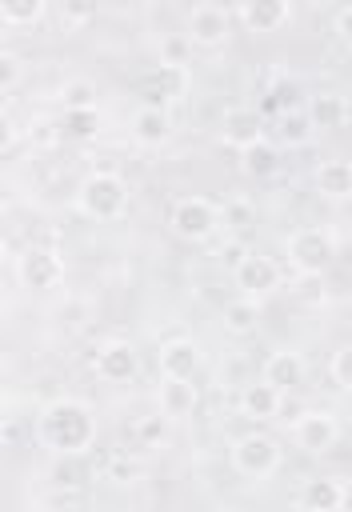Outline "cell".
Returning a JSON list of instances; mask_svg holds the SVG:
<instances>
[{
  "instance_id": "obj_18",
  "label": "cell",
  "mask_w": 352,
  "mask_h": 512,
  "mask_svg": "<svg viewBox=\"0 0 352 512\" xmlns=\"http://www.w3.org/2000/svg\"><path fill=\"white\" fill-rule=\"evenodd\" d=\"M316 192L324 200H348L352 196V164L348 160H324L316 168Z\"/></svg>"
},
{
  "instance_id": "obj_33",
  "label": "cell",
  "mask_w": 352,
  "mask_h": 512,
  "mask_svg": "<svg viewBox=\"0 0 352 512\" xmlns=\"http://www.w3.org/2000/svg\"><path fill=\"white\" fill-rule=\"evenodd\" d=\"M224 216H228V224L244 228V224H252V204L248 200H228L224 204Z\"/></svg>"
},
{
  "instance_id": "obj_38",
  "label": "cell",
  "mask_w": 352,
  "mask_h": 512,
  "mask_svg": "<svg viewBox=\"0 0 352 512\" xmlns=\"http://www.w3.org/2000/svg\"><path fill=\"white\" fill-rule=\"evenodd\" d=\"M344 508H352V492H344Z\"/></svg>"
},
{
  "instance_id": "obj_8",
  "label": "cell",
  "mask_w": 352,
  "mask_h": 512,
  "mask_svg": "<svg viewBox=\"0 0 352 512\" xmlns=\"http://www.w3.org/2000/svg\"><path fill=\"white\" fill-rule=\"evenodd\" d=\"M336 436H340V428H336V420H332V412H304V416H296L292 420V440H296V448H304V452H328L332 444H336Z\"/></svg>"
},
{
  "instance_id": "obj_11",
  "label": "cell",
  "mask_w": 352,
  "mask_h": 512,
  "mask_svg": "<svg viewBox=\"0 0 352 512\" xmlns=\"http://www.w3.org/2000/svg\"><path fill=\"white\" fill-rule=\"evenodd\" d=\"M220 136L232 148H248L256 140H264V116L256 108H228L224 124H220Z\"/></svg>"
},
{
  "instance_id": "obj_29",
  "label": "cell",
  "mask_w": 352,
  "mask_h": 512,
  "mask_svg": "<svg viewBox=\"0 0 352 512\" xmlns=\"http://www.w3.org/2000/svg\"><path fill=\"white\" fill-rule=\"evenodd\" d=\"M188 52H192V36H164L160 64H188Z\"/></svg>"
},
{
  "instance_id": "obj_37",
  "label": "cell",
  "mask_w": 352,
  "mask_h": 512,
  "mask_svg": "<svg viewBox=\"0 0 352 512\" xmlns=\"http://www.w3.org/2000/svg\"><path fill=\"white\" fill-rule=\"evenodd\" d=\"M220 256H224V264H232V268H236V264L248 256V248H244V244H224V248H220Z\"/></svg>"
},
{
  "instance_id": "obj_1",
  "label": "cell",
  "mask_w": 352,
  "mask_h": 512,
  "mask_svg": "<svg viewBox=\"0 0 352 512\" xmlns=\"http://www.w3.org/2000/svg\"><path fill=\"white\" fill-rule=\"evenodd\" d=\"M40 436L60 456H84L92 448V440H96V420H92L88 404L64 396V400H52L40 412Z\"/></svg>"
},
{
  "instance_id": "obj_6",
  "label": "cell",
  "mask_w": 352,
  "mask_h": 512,
  "mask_svg": "<svg viewBox=\"0 0 352 512\" xmlns=\"http://www.w3.org/2000/svg\"><path fill=\"white\" fill-rule=\"evenodd\" d=\"M236 288L244 292V296H268L272 288H280V264L272 260V256H264V252H248L236 268Z\"/></svg>"
},
{
  "instance_id": "obj_36",
  "label": "cell",
  "mask_w": 352,
  "mask_h": 512,
  "mask_svg": "<svg viewBox=\"0 0 352 512\" xmlns=\"http://www.w3.org/2000/svg\"><path fill=\"white\" fill-rule=\"evenodd\" d=\"M336 32H340V40H348V44H352V4L336 12Z\"/></svg>"
},
{
  "instance_id": "obj_25",
  "label": "cell",
  "mask_w": 352,
  "mask_h": 512,
  "mask_svg": "<svg viewBox=\"0 0 352 512\" xmlns=\"http://www.w3.org/2000/svg\"><path fill=\"white\" fill-rule=\"evenodd\" d=\"M152 88H156L164 100L180 96V92H184V64H160V68L152 72Z\"/></svg>"
},
{
  "instance_id": "obj_15",
  "label": "cell",
  "mask_w": 352,
  "mask_h": 512,
  "mask_svg": "<svg viewBox=\"0 0 352 512\" xmlns=\"http://www.w3.org/2000/svg\"><path fill=\"white\" fill-rule=\"evenodd\" d=\"M280 388L276 384H268V380H256V384H248L244 392H240V412L248 416V420H272L276 412H280Z\"/></svg>"
},
{
  "instance_id": "obj_30",
  "label": "cell",
  "mask_w": 352,
  "mask_h": 512,
  "mask_svg": "<svg viewBox=\"0 0 352 512\" xmlns=\"http://www.w3.org/2000/svg\"><path fill=\"white\" fill-rule=\"evenodd\" d=\"M52 480H56L60 488H76V484H84V468H80V456H60V464L52 468Z\"/></svg>"
},
{
  "instance_id": "obj_27",
  "label": "cell",
  "mask_w": 352,
  "mask_h": 512,
  "mask_svg": "<svg viewBox=\"0 0 352 512\" xmlns=\"http://www.w3.org/2000/svg\"><path fill=\"white\" fill-rule=\"evenodd\" d=\"M60 100H64V108H96V88H92V80H68Z\"/></svg>"
},
{
  "instance_id": "obj_21",
  "label": "cell",
  "mask_w": 352,
  "mask_h": 512,
  "mask_svg": "<svg viewBox=\"0 0 352 512\" xmlns=\"http://www.w3.org/2000/svg\"><path fill=\"white\" fill-rule=\"evenodd\" d=\"M276 164H280V156H276V148H272L268 140H256V144L240 148V168H244L252 180L272 176V172H276Z\"/></svg>"
},
{
  "instance_id": "obj_4",
  "label": "cell",
  "mask_w": 352,
  "mask_h": 512,
  "mask_svg": "<svg viewBox=\"0 0 352 512\" xmlns=\"http://www.w3.org/2000/svg\"><path fill=\"white\" fill-rule=\"evenodd\" d=\"M232 468L248 480H268L280 468V444L264 432H248L232 444Z\"/></svg>"
},
{
  "instance_id": "obj_26",
  "label": "cell",
  "mask_w": 352,
  "mask_h": 512,
  "mask_svg": "<svg viewBox=\"0 0 352 512\" xmlns=\"http://www.w3.org/2000/svg\"><path fill=\"white\" fill-rule=\"evenodd\" d=\"M60 8H64V24L80 28V24H88V20H96V16H100L104 0H60Z\"/></svg>"
},
{
  "instance_id": "obj_3",
  "label": "cell",
  "mask_w": 352,
  "mask_h": 512,
  "mask_svg": "<svg viewBox=\"0 0 352 512\" xmlns=\"http://www.w3.org/2000/svg\"><path fill=\"white\" fill-rule=\"evenodd\" d=\"M332 256H336V240H332L328 228L308 224V228H296V232L288 236V264H292L300 276H320V272L332 264Z\"/></svg>"
},
{
  "instance_id": "obj_14",
  "label": "cell",
  "mask_w": 352,
  "mask_h": 512,
  "mask_svg": "<svg viewBox=\"0 0 352 512\" xmlns=\"http://www.w3.org/2000/svg\"><path fill=\"white\" fill-rule=\"evenodd\" d=\"M264 380H268V384H276L280 392L296 388V384L304 380V356H300V352H292V348L272 352V356L264 360Z\"/></svg>"
},
{
  "instance_id": "obj_17",
  "label": "cell",
  "mask_w": 352,
  "mask_h": 512,
  "mask_svg": "<svg viewBox=\"0 0 352 512\" xmlns=\"http://www.w3.org/2000/svg\"><path fill=\"white\" fill-rule=\"evenodd\" d=\"M196 384L192 380H180V376H164V384H160V412L168 416V420H180V416H188L192 408H196Z\"/></svg>"
},
{
  "instance_id": "obj_23",
  "label": "cell",
  "mask_w": 352,
  "mask_h": 512,
  "mask_svg": "<svg viewBox=\"0 0 352 512\" xmlns=\"http://www.w3.org/2000/svg\"><path fill=\"white\" fill-rule=\"evenodd\" d=\"M256 320H260V308H256L252 296L232 300V304L224 308V332H232V336H248V332L256 328Z\"/></svg>"
},
{
  "instance_id": "obj_28",
  "label": "cell",
  "mask_w": 352,
  "mask_h": 512,
  "mask_svg": "<svg viewBox=\"0 0 352 512\" xmlns=\"http://www.w3.org/2000/svg\"><path fill=\"white\" fill-rule=\"evenodd\" d=\"M328 376H332L340 388L352 392V344H344V348L332 352V360H328Z\"/></svg>"
},
{
  "instance_id": "obj_16",
  "label": "cell",
  "mask_w": 352,
  "mask_h": 512,
  "mask_svg": "<svg viewBox=\"0 0 352 512\" xmlns=\"http://www.w3.org/2000/svg\"><path fill=\"white\" fill-rule=\"evenodd\" d=\"M168 132H172V120H168V112L156 108V104H144V108L132 116V136H136L144 148H160V144L168 140Z\"/></svg>"
},
{
  "instance_id": "obj_7",
  "label": "cell",
  "mask_w": 352,
  "mask_h": 512,
  "mask_svg": "<svg viewBox=\"0 0 352 512\" xmlns=\"http://www.w3.org/2000/svg\"><path fill=\"white\" fill-rule=\"evenodd\" d=\"M16 272H20V284L24 288L44 292V288H56L64 280V260L56 252H48V248H28L20 256V264H16Z\"/></svg>"
},
{
  "instance_id": "obj_19",
  "label": "cell",
  "mask_w": 352,
  "mask_h": 512,
  "mask_svg": "<svg viewBox=\"0 0 352 512\" xmlns=\"http://www.w3.org/2000/svg\"><path fill=\"white\" fill-rule=\"evenodd\" d=\"M300 500H304V508H312V512H340V508H344V484L332 480V476L308 480Z\"/></svg>"
},
{
  "instance_id": "obj_31",
  "label": "cell",
  "mask_w": 352,
  "mask_h": 512,
  "mask_svg": "<svg viewBox=\"0 0 352 512\" xmlns=\"http://www.w3.org/2000/svg\"><path fill=\"white\" fill-rule=\"evenodd\" d=\"M308 136H312L308 112H288V116H284V140H288V144H304Z\"/></svg>"
},
{
  "instance_id": "obj_12",
  "label": "cell",
  "mask_w": 352,
  "mask_h": 512,
  "mask_svg": "<svg viewBox=\"0 0 352 512\" xmlns=\"http://www.w3.org/2000/svg\"><path fill=\"white\" fill-rule=\"evenodd\" d=\"M240 20L248 32H276L292 20V0H244Z\"/></svg>"
},
{
  "instance_id": "obj_24",
  "label": "cell",
  "mask_w": 352,
  "mask_h": 512,
  "mask_svg": "<svg viewBox=\"0 0 352 512\" xmlns=\"http://www.w3.org/2000/svg\"><path fill=\"white\" fill-rule=\"evenodd\" d=\"M0 16H4V24H12V28L36 24V20L44 16V0H0Z\"/></svg>"
},
{
  "instance_id": "obj_5",
  "label": "cell",
  "mask_w": 352,
  "mask_h": 512,
  "mask_svg": "<svg viewBox=\"0 0 352 512\" xmlns=\"http://www.w3.org/2000/svg\"><path fill=\"white\" fill-rule=\"evenodd\" d=\"M168 224L180 240H208L212 228H216V204L204 200V196H184V200L172 204Z\"/></svg>"
},
{
  "instance_id": "obj_34",
  "label": "cell",
  "mask_w": 352,
  "mask_h": 512,
  "mask_svg": "<svg viewBox=\"0 0 352 512\" xmlns=\"http://www.w3.org/2000/svg\"><path fill=\"white\" fill-rule=\"evenodd\" d=\"M164 420H168L164 412H160V416H148V420H140V424H136V432H140L148 444H156V440L164 436Z\"/></svg>"
},
{
  "instance_id": "obj_13",
  "label": "cell",
  "mask_w": 352,
  "mask_h": 512,
  "mask_svg": "<svg viewBox=\"0 0 352 512\" xmlns=\"http://www.w3.org/2000/svg\"><path fill=\"white\" fill-rule=\"evenodd\" d=\"M196 368H200V352H196V344H192V340L176 336V340H168V344L160 348V372H164V376L192 380V376H196Z\"/></svg>"
},
{
  "instance_id": "obj_20",
  "label": "cell",
  "mask_w": 352,
  "mask_h": 512,
  "mask_svg": "<svg viewBox=\"0 0 352 512\" xmlns=\"http://www.w3.org/2000/svg\"><path fill=\"white\" fill-rule=\"evenodd\" d=\"M344 96L340 92H320V96H312V104H308V120H312V128H340L344 124Z\"/></svg>"
},
{
  "instance_id": "obj_22",
  "label": "cell",
  "mask_w": 352,
  "mask_h": 512,
  "mask_svg": "<svg viewBox=\"0 0 352 512\" xmlns=\"http://www.w3.org/2000/svg\"><path fill=\"white\" fill-rule=\"evenodd\" d=\"M60 128L68 140H92L100 132V112L96 108H64Z\"/></svg>"
},
{
  "instance_id": "obj_2",
  "label": "cell",
  "mask_w": 352,
  "mask_h": 512,
  "mask_svg": "<svg viewBox=\"0 0 352 512\" xmlns=\"http://www.w3.org/2000/svg\"><path fill=\"white\" fill-rule=\"evenodd\" d=\"M76 208L92 220H120L128 208V184L116 172H92L76 188Z\"/></svg>"
},
{
  "instance_id": "obj_9",
  "label": "cell",
  "mask_w": 352,
  "mask_h": 512,
  "mask_svg": "<svg viewBox=\"0 0 352 512\" xmlns=\"http://www.w3.org/2000/svg\"><path fill=\"white\" fill-rule=\"evenodd\" d=\"M228 32H232V20H228V12L220 4H196L188 12V36H192V44L216 48V44L228 40Z\"/></svg>"
},
{
  "instance_id": "obj_10",
  "label": "cell",
  "mask_w": 352,
  "mask_h": 512,
  "mask_svg": "<svg viewBox=\"0 0 352 512\" xmlns=\"http://www.w3.org/2000/svg\"><path fill=\"white\" fill-rule=\"evenodd\" d=\"M136 368H140V356H136L132 344H124V340H108V344H100V352H96V372H100L108 384H124V380H132Z\"/></svg>"
},
{
  "instance_id": "obj_32",
  "label": "cell",
  "mask_w": 352,
  "mask_h": 512,
  "mask_svg": "<svg viewBox=\"0 0 352 512\" xmlns=\"http://www.w3.org/2000/svg\"><path fill=\"white\" fill-rule=\"evenodd\" d=\"M16 80H20V60H16L12 52H4V56H0V88H4V92H12V88H16Z\"/></svg>"
},
{
  "instance_id": "obj_35",
  "label": "cell",
  "mask_w": 352,
  "mask_h": 512,
  "mask_svg": "<svg viewBox=\"0 0 352 512\" xmlns=\"http://www.w3.org/2000/svg\"><path fill=\"white\" fill-rule=\"evenodd\" d=\"M132 472H136V464H132V460H124V456H116V460L108 464V476H112V480H128Z\"/></svg>"
}]
</instances>
